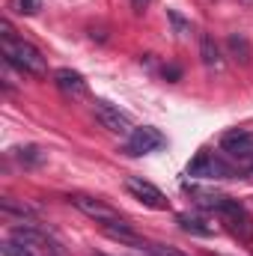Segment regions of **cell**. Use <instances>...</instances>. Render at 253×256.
<instances>
[{"label":"cell","mask_w":253,"mask_h":256,"mask_svg":"<svg viewBox=\"0 0 253 256\" xmlns=\"http://www.w3.org/2000/svg\"><path fill=\"white\" fill-rule=\"evenodd\" d=\"M176 224H179L185 232H190V236H202V238H208V236L214 232V226H212L206 218H200V214H188V212H185V214H179V218H176Z\"/></svg>","instance_id":"11"},{"label":"cell","mask_w":253,"mask_h":256,"mask_svg":"<svg viewBox=\"0 0 253 256\" xmlns=\"http://www.w3.org/2000/svg\"><path fill=\"white\" fill-rule=\"evenodd\" d=\"M92 110H96V120L108 128V131H114V134L134 131L131 116H128L126 110H120L116 104H110V102H96V104H92Z\"/></svg>","instance_id":"8"},{"label":"cell","mask_w":253,"mask_h":256,"mask_svg":"<svg viewBox=\"0 0 253 256\" xmlns=\"http://www.w3.org/2000/svg\"><path fill=\"white\" fill-rule=\"evenodd\" d=\"M9 238L18 242V244H24L27 250H33L36 256H68V250H66L57 238H51L45 230L30 226V224H24V226H12V230H9Z\"/></svg>","instance_id":"2"},{"label":"cell","mask_w":253,"mask_h":256,"mask_svg":"<svg viewBox=\"0 0 253 256\" xmlns=\"http://www.w3.org/2000/svg\"><path fill=\"white\" fill-rule=\"evenodd\" d=\"M9 6L18 12V15H36L42 9V0H9Z\"/></svg>","instance_id":"15"},{"label":"cell","mask_w":253,"mask_h":256,"mask_svg":"<svg viewBox=\"0 0 253 256\" xmlns=\"http://www.w3.org/2000/svg\"><path fill=\"white\" fill-rule=\"evenodd\" d=\"M242 3H244V6H253V0H242Z\"/></svg>","instance_id":"21"},{"label":"cell","mask_w":253,"mask_h":256,"mask_svg":"<svg viewBox=\"0 0 253 256\" xmlns=\"http://www.w3.org/2000/svg\"><path fill=\"white\" fill-rule=\"evenodd\" d=\"M226 48H230V54L238 60L242 66L250 63V42L242 36V33H230V39H226Z\"/></svg>","instance_id":"13"},{"label":"cell","mask_w":253,"mask_h":256,"mask_svg":"<svg viewBox=\"0 0 253 256\" xmlns=\"http://www.w3.org/2000/svg\"><path fill=\"white\" fill-rule=\"evenodd\" d=\"M72 206H74V208H80L86 218H92V220H96V224H102V226H108V224H126L114 206H108V202H102V200H96V196L78 194V196H72Z\"/></svg>","instance_id":"6"},{"label":"cell","mask_w":253,"mask_h":256,"mask_svg":"<svg viewBox=\"0 0 253 256\" xmlns=\"http://www.w3.org/2000/svg\"><path fill=\"white\" fill-rule=\"evenodd\" d=\"M54 84H57V90L66 92V96H72V98H80V96H86V80H84V74H78V72H72V68H57L54 72Z\"/></svg>","instance_id":"10"},{"label":"cell","mask_w":253,"mask_h":256,"mask_svg":"<svg viewBox=\"0 0 253 256\" xmlns=\"http://www.w3.org/2000/svg\"><path fill=\"white\" fill-rule=\"evenodd\" d=\"M0 51H3V60L18 68L21 74H33V78H45L48 74V60L42 57V51L24 39H15V36H3L0 42Z\"/></svg>","instance_id":"1"},{"label":"cell","mask_w":253,"mask_h":256,"mask_svg":"<svg viewBox=\"0 0 253 256\" xmlns=\"http://www.w3.org/2000/svg\"><path fill=\"white\" fill-rule=\"evenodd\" d=\"M149 254L152 256H188V254H182L179 248H170V244H149Z\"/></svg>","instance_id":"17"},{"label":"cell","mask_w":253,"mask_h":256,"mask_svg":"<svg viewBox=\"0 0 253 256\" xmlns=\"http://www.w3.org/2000/svg\"><path fill=\"white\" fill-rule=\"evenodd\" d=\"M218 218L226 224V230H230L238 242H250L253 238V218L238 200L226 196V202H224V208L218 212Z\"/></svg>","instance_id":"4"},{"label":"cell","mask_w":253,"mask_h":256,"mask_svg":"<svg viewBox=\"0 0 253 256\" xmlns=\"http://www.w3.org/2000/svg\"><path fill=\"white\" fill-rule=\"evenodd\" d=\"M220 149H224L230 158H236V161H250L253 158V134L250 131H242V128L226 131V134L220 137Z\"/></svg>","instance_id":"9"},{"label":"cell","mask_w":253,"mask_h":256,"mask_svg":"<svg viewBox=\"0 0 253 256\" xmlns=\"http://www.w3.org/2000/svg\"><path fill=\"white\" fill-rule=\"evenodd\" d=\"M188 176H196V179H242L244 173L236 170L232 164H226L220 155L202 149V152L188 164Z\"/></svg>","instance_id":"3"},{"label":"cell","mask_w":253,"mask_h":256,"mask_svg":"<svg viewBox=\"0 0 253 256\" xmlns=\"http://www.w3.org/2000/svg\"><path fill=\"white\" fill-rule=\"evenodd\" d=\"M0 254L3 256H36L33 250H27L24 244H18V242H12V238H6V242L0 244Z\"/></svg>","instance_id":"16"},{"label":"cell","mask_w":253,"mask_h":256,"mask_svg":"<svg viewBox=\"0 0 253 256\" xmlns=\"http://www.w3.org/2000/svg\"><path fill=\"white\" fill-rule=\"evenodd\" d=\"M164 143H167V140H164V134H161L158 128L143 126V128H134V131L128 134L122 152H126V155H131V158H140V155H149V152L161 149Z\"/></svg>","instance_id":"5"},{"label":"cell","mask_w":253,"mask_h":256,"mask_svg":"<svg viewBox=\"0 0 253 256\" xmlns=\"http://www.w3.org/2000/svg\"><path fill=\"white\" fill-rule=\"evenodd\" d=\"M179 74H182V68H179V66H167V68H164V78H170V80H176Z\"/></svg>","instance_id":"18"},{"label":"cell","mask_w":253,"mask_h":256,"mask_svg":"<svg viewBox=\"0 0 253 256\" xmlns=\"http://www.w3.org/2000/svg\"><path fill=\"white\" fill-rule=\"evenodd\" d=\"M200 57H202V66H206V68H220V66H224L220 48H218V42H214L208 33L200 36Z\"/></svg>","instance_id":"12"},{"label":"cell","mask_w":253,"mask_h":256,"mask_svg":"<svg viewBox=\"0 0 253 256\" xmlns=\"http://www.w3.org/2000/svg\"><path fill=\"white\" fill-rule=\"evenodd\" d=\"M170 18H173V24H176V27H179V30H182V33H185V30H188V24H185V21H182V18H179V15H176V12H170Z\"/></svg>","instance_id":"19"},{"label":"cell","mask_w":253,"mask_h":256,"mask_svg":"<svg viewBox=\"0 0 253 256\" xmlns=\"http://www.w3.org/2000/svg\"><path fill=\"white\" fill-rule=\"evenodd\" d=\"M126 191L131 194L134 200H140L143 206H149V208H158V212L170 208V200L158 191L152 182H146V179H140V176H131V179H126Z\"/></svg>","instance_id":"7"},{"label":"cell","mask_w":253,"mask_h":256,"mask_svg":"<svg viewBox=\"0 0 253 256\" xmlns=\"http://www.w3.org/2000/svg\"><path fill=\"white\" fill-rule=\"evenodd\" d=\"M15 158H18L21 164H27V167H36V164L45 161V152H42L39 146H21V149H15Z\"/></svg>","instance_id":"14"},{"label":"cell","mask_w":253,"mask_h":256,"mask_svg":"<svg viewBox=\"0 0 253 256\" xmlns=\"http://www.w3.org/2000/svg\"><path fill=\"white\" fill-rule=\"evenodd\" d=\"M146 6H149V0H131V9H134V12H143Z\"/></svg>","instance_id":"20"},{"label":"cell","mask_w":253,"mask_h":256,"mask_svg":"<svg viewBox=\"0 0 253 256\" xmlns=\"http://www.w3.org/2000/svg\"><path fill=\"white\" fill-rule=\"evenodd\" d=\"M92 256H108V254H92Z\"/></svg>","instance_id":"22"},{"label":"cell","mask_w":253,"mask_h":256,"mask_svg":"<svg viewBox=\"0 0 253 256\" xmlns=\"http://www.w3.org/2000/svg\"><path fill=\"white\" fill-rule=\"evenodd\" d=\"M250 170H253V164H250Z\"/></svg>","instance_id":"23"}]
</instances>
